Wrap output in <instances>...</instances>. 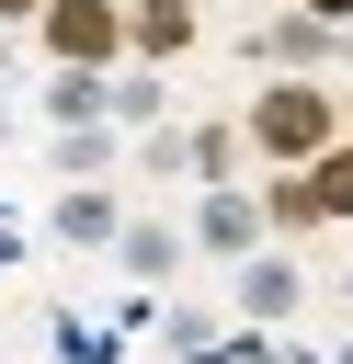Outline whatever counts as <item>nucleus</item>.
<instances>
[{
    "label": "nucleus",
    "mask_w": 353,
    "mask_h": 364,
    "mask_svg": "<svg viewBox=\"0 0 353 364\" xmlns=\"http://www.w3.org/2000/svg\"><path fill=\"white\" fill-rule=\"evenodd\" d=\"M251 136H262L273 159H319V148H330V102H319L307 80H273V91L251 102Z\"/></svg>",
    "instance_id": "obj_1"
},
{
    "label": "nucleus",
    "mask_w": 353,
    "mask_h": 364,
    "mask_svg": "<svg viewBox=\"0 0 353 364\" xmlns=\"http://www.w3.org/2000/svg\"><path fill=\"white\" fill-rule=\"evenodd\" d=\"M114 34H125V11H114V0H57V11H46V46H57L68 68H91Z\"/></svg>",
    "instance_id": "obj_2"
},
{
    "label": "nucleus",
    "mask_w": 353,
    "mask_h": 364,
    "mask_svg": "<svg viewBox=\"0 0 353 364\" xmlns=\"http://www.w3.org/2000/svg\"><path fill=\"white\" fill-rule=\"evenodd\" d=\"M194 239H205V250H228V262H239V250H251V239H262V205H251V193H228V182H216V193H205V205H194Z\"/></svg>",
    "instance_id": "obj_3"
},
{
    "label": "nucleus",
    "mask_w": 353,
    "mask_h": 364,
    "mask_svg": "<svg viewBox=\"0 0 353 364\" xmlns=\"http://www.w3.org/2000/svg\"><path fill=\"white\" fill-rule=\"evenodd\" d=\"M296 296H307V273H296V262H239V318H262V330H273V318H296Z\"/></svg>",
    "instance_id": "obj_4"
},
{
    "label": "nucleus",
    "mask_w": 353,
    "mask_h": 364,
    "mask_svg": "<svg viewBox=\"0 0 353 364\" xmlns=\"http://www.w3.org/2000/svg\"><path fill=\"white\" fill-rule=\"evenodd\" d=\"M46 114H57V125H102V114H114V80H102V68H57V80H46Z\"/></svg>",
    "instance_id": "obj_5"
},
{
    "label": "nucleus",
    "mask_w": 353,
    "mask_h": 364,
    "mask_svg": "<svg viewBox=\"0 0 353 364\" xmlns=\"http://www.w3.org/2000/svg\"><path fill=\"white\" fill-rule=\"evenodd\" d=\"M57 239H125L114 193H68V205H57Z\"/></svg>",
    "instance_id": "obj_6"
},
{
    "label": "nucleus",
    "mask_w": 353,
    "mask_h": 364,
    "mask_svg": "<svg viewBox=\"0 0 353 364\" xmlns=\"http://www.w3.org/2000/svg\"><path fill=\"white\" fill-rule=\"evenodd\" d=\"M171 262H182V228H125V273L137 284H159Z\"/></svg>",
    "instance_id": "obj_7"
},
{
    "label": "nucleus",
    "mask_w": 353,
    "mask_h": 364,
    "mask_svg": "<svg viewBox=\"0 0 353 364\" xmlns=\"http://www.w3.org/2000/svg\"><path fill=\"white\" fill-rule=\"evenodd\" d=\"M307 216H353V148L307 171Z\"/></svg>",
    "instance_id": "obj_8"
},
{
    "label": "nucleus",
    "mask_w": 353,
    "mask_h": 364,
    "mask_svg": "<svg viewBox=\"0 0 353 364\" xmlns=\"http://www.w3.org/2000/svg\"><path fill=\"white\" fill-rule=\"evenodd\" d=\"M182 34H194L182 0H148V11H137V46H182Z\"/></svg>",
    "instance_id": "obj_9"
},
{
    "label": "nucleus",
    "mask_w": 353,
    "mask_h": 364,
    "mask_svg": "<svg viewBox=\"0 0 353 364\" xmlns=\"http://www.w3.org/2000/svg\"><path fill=\"white\" fill-rule=\"evenodd\" d=\"M102 159H114L102 125H68V136H57V171H102Z\"/></svg>",
    "instance_id": "obj_10"
},
{
    "label": "nucleus",
    "mask_w": 353,
    "mask_h": 364,
    "mask_svg": "<svg viewBox=\"0 0 353 364\" xmlns=\"http://www.w3.org/2000/svg\"><path fill=\"white\" fill-rule=\"evenodd\" d=\"M23 11H46V0H0V23H23Z\"/></svg>",
    "instance_id": "obj_11"
},
{
    "label": "nucleus",
    "mask_w": 353,
    "mask_h": 364,
    "mask_svg": "<svg viewBox=\"0 0 353 364\" xmlns=\"http://www.w3.org/2000/svg\"><path fill=\"white\" fill-rule=\"evenodd\" d=\"M0 136H11V102H0Z\"/></svg>",
    "instance_id": "obj_12"
},
{
    "label": "nucleus",
    "mask_w": 353,
    "mask_h": 364,
    "mask_svg": "<svg viewBox=\"0 0 353 364\" xmlns=\"http://www.w3.org/2000/svg\"><path fill=\"white\" fill-rule=\"evenodd\" d=\"M330 364H353V341H342V353H330Z\"/></svg>",
    "instance_id": "obj_13"
}]
</instances>
